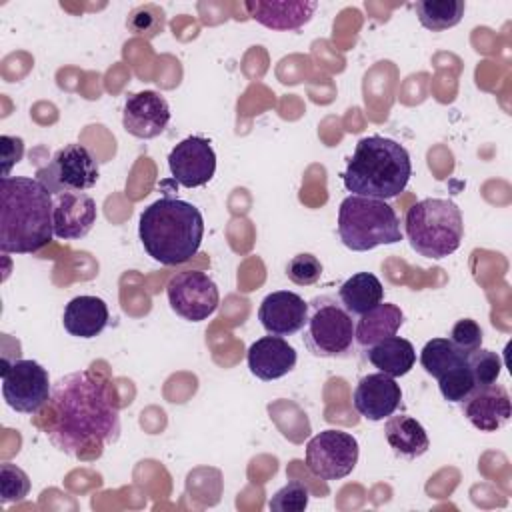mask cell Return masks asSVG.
Listing matches in <instances>:
<instances>
[{
    "label": "cell",
    "mask_w": 512,
    "mask_h": 512,
    "mask_svg": "<svg viewBox=\"0 0 512 512\" xmlns=\"http://www.w3.org/2000/svg\"><path fill=\"white\" fill-rule=\"evenodd\" d=\"M438 390H440L442 398L448 400V402L460 404L462 400H466L476 390V382H474L472 370L468 366V360L464 364L452 368L444 376H440L438 378Z\"/></svg>",
    "instance_id": "27"
},
{
    "label": "cell",
    "mask_w": 512,
    "mask_h": 512,
    "mask_svg": "<svg viewBox=\"0 0 512 512\" xmlns=\"http://www.w3.org/2000/svg\"><path fill=\"white\" fill-rule=\"evenodd\" d=\"M170 308L188 322H202L218 310L220 292L216 282L200 270L176 272L166 286Z\"/></svg>",
    "instance_id": "11"
},
{
    "label": "cell",
    "mask_w": 512,
    "mask_h": 512,
    "mask_svg": "<svg viewBox=\"0 0 512 512\" xmlns=\"http://www.w3.org/2000/svg\"><path fill=\"white\" fill-rule=\"evenodd\" d=\"M362 352L368 364H372L374 368H378V372H384L392 378L408 374L416 364V350L412 342L396 334L374 342Z\"/></svg>",
    "instance_id": "21"
},
{
    "label": "cell",
    "mask_w": 512,
    "mask_h": 512,
    "mask_svg": "<svg viewBox=\"0 0 512 512\" xmlns=\"http://www.w3.org/2000/svg\"><path fill=\"white\" fill-rule=\"evenodd\" d=\"M404 324V312L400 306L390 302H380L362 316L356 318V348L364 350L374 342L394 336Z\"/></svg>",
    "instance_id": "23"
},
{
    "label": "cell",
    "mask_w": 512,
    "mask_h": 512,
    "mask_svg": "<svg viewBox=\"0 0 512 512\" xmlns=\"http://www.w3.org/2000/svg\"><path fill=\"white\" fill-rule=\"evenodd\" d=\"M138 236L152 260L164 266L184 264L200 250L204 218L194 204L166 196L142 210Z\"/></svg>",
    "instance_id": "3"
},
{
    "label": "cell",
    "mask_w": 512,
    "mask_h": 512,
    "mask_svg": "<svg viewBox=\"0 0 512 512\" xmlns=\"http://www.w3.org/2000/svg\"><path fill=\"white\" fill-rule=\"evenodd\" d=\"M30 492L28 474L12 462L0 464V502L2 506L22 502Z\"/></svg>",
    "instance_id": "28"
},
{
    "label": "cell",
    "mask_w": 512,
    "mask_h": 512,
    "mask_svg": "<svg viewBox=\"0 0 512 512\" xmlns=\"http://www.w3.org/2000/svg\"><path fill=\"white\" fill-rule=\"evenodd\" d=\"M244 8L252 20L270 28V30H298L314 16L318 2L308 0H288V2H270V0H248Z\"/></svg>",
    "instance_id": "19"
},
{
    "label": "cell",
    "mask_w": 512,
    "mask_h": 512,
    "mask_svg": "<svg viewBox=\"0 0 512 512\" xmlns=\"http://www.w3.org/2000/svg\"><path fill=\"white\" fill-rule=\"evenodd\" d=\"M168 168L180 186L198 188L212 180L216 172V152L210 140L188 136L170 150Z\"/></svg>",
    "instance_id": "12"
},
{
    "label": "cell",
    "mask_w": 512,
    "mask_h": 512,
    "mask_svg": "<svg viewBox=\"0 0 512 512\" xmlns=\"http://www.w3.org/2000/svg\"><path fill=\"white\" fill-rule=\"evenodd\" d=\"M54 196L28 176L0 180V250L34 254L54 236Z\"/></svg>",
    "instance_id": "2"
},
{
    "label": "cell",
    "mask_w": 512,
    "mask_h": 512,
    "mask_svg": "<svg viewBox=\"0 0 512 512\" xmlns=\"http://www.w3.org/2000/svg\"><path fill=\"white\" fill-rule=\"evenodd\" d=\"M108 320H110L108 304L102 298L90 296V294L72 298L66 304L62 314L64 330L70 336L86 338V340L102 334V330L108 326Z\"/></svg>",
    "instance_id": "20"
},
{
    "label": "cell",
    "mask_w": 512,
    "mask_h": 512,
    "mask_svg": "<svg viewBox=\"0 0 512 512\" xmlns=\"http://www.w3.org/2000/svg\"><path fill=\"white\" fill-rule=\"evenodd\" d=\"M404 234L420 256L442 260L462 244V212L452 200L424 198L406 210Z\"/></svg>",
    "instance_id": "5"
},
{
    "label": "cell",
    "mask_w": 512,
    "mask_h": 512,
    "mask_svg": "<svg viewBox=\"0 0 512 512\" xmlns=\"http://www.w3.org/2000/svg\"><path fill=\"white\" fill-rule=\"evenodd\" d=\"M466 358L468 354L458 350L450 338H432L424 344L420 352V364L424 372L436 380L452 368L464 364Z\"/></svg>",
    "instance_id": "26"
},
{
    "label": "cell",
    "mask_w": 512,
    "mask_h": 512,
    "mask_svg": "<svg viewBox=\"0 0 512 512\" xmlns=\"http://www.w3.org/2000/svg\"><path fill=\"white\" fill-rule=\"evenodd\" d=\"M46 436L68 456L102 452L120 438V412L104 380L90 370L70 372L52 384L46 402Z\"/></svg>",
    "instance_id": "1"
},
{
    "label": "cell",
    "mask_w": 512,
    "mask_h": 512,
    "mask_svg": "<svg viewBox=\"0 0 512 512\" xmlns=\"http://www.w3.org/2000/svg\"><path fill=\"white\" fill-rule=\"evenodd\" d=\"M384 436L392 452L402 458H418L430 448L426 428L410 414H392L386 418Z\"/></svg>",
    "instance_id": "22"
},
{
    "label": "cell",
    "mask_w": 512,
    "mask_h": 512,
    "mask_svg": "<svg viewBox=\"0 0 512 512\" xmlns=\"http://www.w3.org/2000/svg\"><path fill=\"white\" fill-rule=\"evenodd\" d=\"M358 440L344 430H322L306 444V468L322 480H342L358 464Z\"/></svg>",
    "instance_id": "10"
},
{
    "label": "cell",
    "mask_w": 512,
    "mask_h": 512,
    "mask_svg": "<svg viewBox=\"0 0 512 512\" xmlns=\"http://www.w3.org/2000/svg\"><path fill=\"white\" fill-rule=\"evenodd\" d=\"M126 26L132 30V34L154 38L164 28V14H162V10L158 6H152V4L138 6L128 16Z\"/></svg>",
    "instance_id": "32"
},
{
    "label": "cell",
    "mask_w": 512,
    "mask_h": 512,
    "mask_svg": "<svg viewBox=\"0 0 512 512\" xmlns=\"http://www.w3.org/2000/svg\"><path fill=\"white\" fill-rule=\"evenodd\" d=\"M96 202L86 192H62L54 196V236L60 240L84 238L96 224Z\"/></svg>",
    "instance_id": "17"
},
{
    "label": "cell",
    "mask_w": 512,
    "mask_h": 512,
    "mask_svg": "<svg viewBox=\"0 0 512 512\" xmlns=\"http://www.w3.org/2000/svg\"><path fill=\"white\" fill-rule=\"evenodd\" d=\"M468 366L472 370V376H474V382H476V388L480 386H488V384H494L502 372V360L496 352L488 350V348H478L474 352L468 354Z\"/></svg>",
    "instance_id": "29"
},
{
    "label": "cell",
    "mask_w": 512,
    "mask_h": 512,
    "mask_svg": "<svg viewBox=\"0 0 512 512\" xmlns=\"http://www.w3.org/2000/svg\"><path fill=\"white\" fill-rule=\"evenodd\" d=\"M302 340L316 358H350L358 350L356 318L336 296H314L308 302Z\"/></svg>",
    "instance_id": "7"
},
{
    "label": "cell",
    "mask_w": 512,
    "mask_h": 512,
    "mask_svg": "<svg viewBox=\"0 0 512 512\" xmlns=\"http://www.w3.org/2000/svg\"><path fill=\"white\" fill-rule=\"evenodd\" d=\"M336 298L354 318H358L384 300V286L372 272H356L340 284Z\"/></svg>",
    "instance_id": "24"
},
{
    "label": "cell",
    "mask_w": 512,
    "mask_h": 512,
    "mask_svg": "<svg viewBox=\"0 0 512 512\" xmlns=\"http://www.w3.org/2000/svg\"><path fill=\"white\" fill-rule=\"evenodd\" d=\"M170 122L168 100L154 90H142L130 94L122 110V126L128 134L150 140L160 136Z\"/></svg>",
    "instance_id": "13"
},
{
    "label": "cell",
    "mask_w": 512,
    "mask_h": 512,
    "mask_svg": "<svg viewBox=\"0 0 512 512\" xmlns=\"http://www.w3.org/2000/svg\"><path fill=\"white\" fill-rule=\"evenodd\" d=\"M410 176L412 160L408 150L392 138L372 134L356 142L342 182L356 196L390 200L404 192Z\"/></svg>",
    "instance_id": "4"
},
{
    "label": "cell",
    "mask_w": 512,
    "mask_h": 512,
    "mask_svg": "<svg viewBox=\"0 0 512 512\" xmlns=\"http://www.w3.org/2000/svg\"><path fill=\"white\" fill-rule=\"evenodd\" d=\"M338 238L354 252L396 244L402 240L400 218L386 200L350 194L338 208Z\"/></svg>",
    "instance_id": "6"
},
{
    "label": "cell",
    "mask_w": 512,
    "mask_h": 512,
    "mask_svg": "<svg viewBox=\"0 0 512 512\" xmlns=\"http://www.w3.org/2000/svg\"><path fill=\"white\" fill-rule=\"evenodd\" d=\"M286 276L298 286H312L322 276V262L308 252L296 254L286 264Z\"/></svg>",
    "instance_id": "31"
},
{
    "label": "cell",
    "mask_w": 512,
    "mask_h": 512,
    "mask_svg": "<svg viewBox=\"0 0 512 512\" xmlns=\"http://www.w3.org/2000/svg\"><path fill=\"white\" fill-rule=\"evenodd\" d=\"M100 166L90 148L82 144H66L36 172V180L52 194L84 192L98 182Z\"/></svg>",
    "instance_id": "8"
},
{
    "label": "cell",
    "mask_w": 512,
    "mask_h": 512,
    "mask_svg": "<svg viewBox=\"0 0 512 512\" xmlns=\"http://www.w3.org/2000/svg\"><path fill=\"white\" fill-rule=\"evenodd\" d=\"M462 414L480 432H496L510 422L512 402L502 384H488L476 388L466 400L460 402Z\"/></svg>",
    "instance_id": "15"
},
{
    "label": "cell",
    "mask_w": 512,
    "mask_h": 512,
    "mask_svg": "<svg viewBox=\"0 0 512 512\" xmlns=\"http://www.w3.org/2000/svg\"><path fill=\"white\" fill-rule=\"evenodd\" d=\"M400 404L402 388L392 376L384 372L362 376L352 394L354 410L370 422L386 420L400 408Z\"/></svg>",
    "instance_id": "14"
},
{
    "label": "cell",
    "mask_w": 512,
    "mask_h": 512,
    "mask_svg": "<svg viewBox=\"0 0 512 512\" xmlns=\"http://www.w3.org/2000/svg\"><path fill=\"white\" fill-rule=\"evenodd\" d=\"M308 302L296 292L276 290L264 296L258 308V320L268 334L292 336L306 324Z\"/></svg>",
    "instance_id": "16"
},
{
    "label": "cell",
    "mask_w": 512,
    "mask_h": 512,
    "mask_svg": "<svg viewBox=\"0 0 512 512\" xmlns=\"http://www.w3.org/2000/svg\"><path fill=\"white\" fill-rule=\"evenodd\" d=\"M450 340L458 350H462L464 354H470V352H474L482 346L484 334H482V328L476 320L462 318L452 326Z\"/></svg>",
    "instance_id": "33"
},
{
    "label": "cell",
    "mask_w": 512,
    "mask_h": 512,
    "mask_svg": "<svg viewBox=\"0 0 512 512\" xmlns=\"http://www.w3.org/2000/svg\"><path fill=\"white\" fill-rule=\"evenodd\" d=\"M416 16L426 30L442 32L454 28L466 10L464 0H418L414 4Z\"/></svg>",
    "instance_id": "25"
},
{
    "label": "cell",
    "mask_w": 512,
    "mask_h": 512,
    "mask_svg": "<svg viewBox=\"0 0 512 512\" xmlns=\"http://www.w3.org/2000/svg\"><path fill=\"white\" fill-rule=\"evenodd\" d=\"M308 500H310L308 488L298 480H290L288 484H284L280 490L274 492L268 506L270 510H276V512H304L308 506Z\"/></svg>",
    "instance_id": "30"
},
{
    "label": "cell",
    "mask_w": 512,
    "mask_h": 512,
    "mask_svg": "<svg viewBox=\"0 0 512 512\" xmlns=\"http://www.w3.org/2000/svg\"><path fill=\"white\" fill-rule=\"evenodd\" d=\"M2 396L22 414H38L50 400L52 384L48 370L36 360H2Z\"/></svg>",
    "instance_id": "9"
},
{
    "label": "cell",
    "mask_w": 512,
    "mask_h": 512,
    "mask_svg": "<svg viewBox=\"0 0 512 512\" xmlns=\"http://www.w3.org/2000/svg\"><path fill=\"white\" fill-rule=\"evenodd\" d=\"M0 144H2V178H6V176H10L12 166L16 162H20V158L24 154V142H22V138L4 134L0 138Z\"/></svg>",
    "instance_id": "34"
},
{
    "label": "cell",
    "mask_w": 512,
    "mask_h": 512,
    "mask_svg": "<svg viewBox=\"0 0 512 512\" xmlns=\"http://www.w3.org/2000/svg\"><path fill=\"white\" fill-rule=\"evenodd\" d=\"M298 354L294 350L292 344H288V340H284L282 336H262L256 342L250 344L248 352H246V362L250 372L264 380H278L286 374H290L296 366Z\"/></svg>",
    "instance_id": "18"
}]
</instances>
